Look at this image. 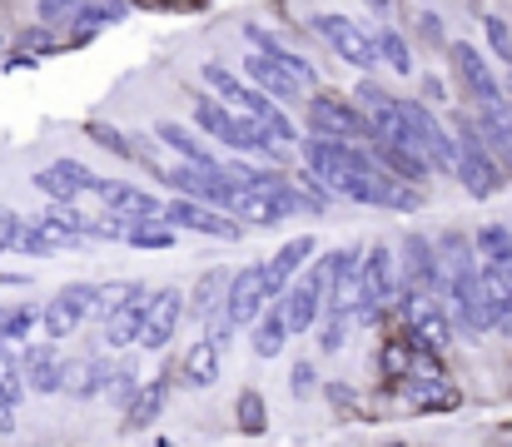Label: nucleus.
<instances>
[{
    "mask_svg": "<svg viewBox=\"0 0 512 447\" xmlns=\"http://www.w3.org/2000/svg\"><path fill=\"white\" fill-rule=\"evenodd\" d=\"M309 140H339V145L368 149L373 145V130H368V120H363L343 95L319 90V95L309 100Z\"/></svg>",
    "mask_w": 512,
    "mask_h": 447,
    "instance_id": "nucleus-1",
    "label": "nucleus"
},
{
    "mask_svg": "<svg viewBox=\"0 0 512 447\" xmlns=\"http://www.w3.org/2000/svg\"><path fill=\"white\" fill-rule=\"evenodd\" d=\"M448 55H453V65H458V80H463V95L473 100V110H508V100H503V80H498V70L483 60L478 45H468V40H448Z\"/></svg>",
    "mask_w": 512,
    "mask_h": 447,
    "instance_id": "nucleus-2",
    "label": "nucleus"
},
{
    "mask_svg": "<svg viewBox=\"0 0 512 447\" xmlns=\"http://www.w3.org/2000/svg\"><path fill=\"white\" fill-rule=\"evenodd\" d=\"M95 199L120 224H145V219H160V209H165L160 194H150L145 184H130V179H95Z\"/></svg>",
    "mask_w": 512,
    "mask_h": 447,
    "instance_id": "nucleus-3",
    "label": "nucleus"
},
{
    "mask_svg": "<svg viewBox=\"0 0 512 447\" xmlns=\"http://www.w3.org/2000/svg\"><path fill=\"white\" fill-rule=\"evenodd\" d=\"M304 174H314L319 184H334L343 174H373L368 149L339 145V140H304Z\"/></svg>",
    "mask_w": 512,
    "mask_h": 447,
    "instance_id": "nucleus-4",
    "label": "nucleus"
},
{
    "mask_svg": "<svg viewBox=\"0 0 512 447\" xmlns=\"http://www.w3.org/2000/svg\"><path fill=\"white\" fill-rule=\"evenodd\" d=\"M160 219L170 224L174 234H204V239H244V224L239 219H229V214H214V209H199V204H189V199H170L165 209H160Z\"/></svg>",
    "mask_w": 512,
    "mask_h": 447,
    "instance_id": "nucleus-5",
    "label": "nucleus"
},
{
    "mask_svg": "<svg viewBox=\"0 0 512 447\" xmlns=\"http://www.w3.org/2000/svg\"><path fill=\"white\" fill-rule=\"evenodd\" d=\"M179 318H184V294L179 289H150L145 318H140V348L145 353L170 348V338L179 333Z\"/></svg>",
    "mask_w": 512,
    "mask_h": 447,
    "instance_id": "nucleus-6",
    "label": "nucleus"
},
{
    "mask_svg": "<svg viewBox=\"0 0 512 447\" xmlns=\"http://www.w3.org/2000/svg\"><path fill=\"white\" fill-rule=\"evenodd\" d=\"M319 254V244H314V234H299V239H289V244H279L274 249V259L264 264V298L269 303H279L284 298V289L309 269V259Z\"/></svg>",
    "mask_w": 512,
    "mask_h": 447,
    "instance_id": "nucleus-7",
    "label": "nucleus"
},
{
    "mask_svg": "<svg viewBox=\"0 0 512 447\" xmlns=\"http://www.w3.org/2000/svg\"><path fill=\"white\" fill-rule=\"evenodd\" d=\"M95 169L90 164H80V159H55V164H45L40 174H35V189L50 199V204H75L80 194H95Z\"/></svg>",
    "mask_w": 512,
    "mask_h": 447,
    "instance_id": "nucleus-8",
    "label": "nucleus"
},
{
    "mask_svg": "<svg viewBox=\"0 0 512 447\" xmlns=\"http://www.w3.org/2000/svg\"><path fill=\"white\" fill-rule=\"evenodd\" d=\"M264 308H269V298H264V264H249V269H239V274L229 279V289H224V318H229L234 333H239V328H249Z\"/></svg>",
    "mask_w": 512,
    "mask_h": 447,
    "instance_id": "nucleus-9",
    "label": "nucleus"
},
{
    "mask_svg": "<svg viewBox=\"0 0 512 447\" xmlns=\"http://www.w3.org/2000/svg\"><path fill=\"white\" fill-rule=\"evenodd\" d=\"M20 353V373H25V393L55 398L65 388V353H55V343H25Z\"/></svg>",
    "mask_w": 512,
    "mask_h": 447,
    "instance_id": "nucleus-10",
    "label": "nucleus"
},
{
    "mask_svg": "<svg viewBox=\"0 0 512 447\" xmlns=\"http://www.w3.org/2000/svg\"><path fill=\"white\" fill-rule=\"evenodd\" d=\"M314 30L324 35V45L348 60V65H358V70H378V60H373V45H368V35L348 20V15H314Z\"/></svg>",
    "mask_w": 512,
    "mask_h": 447,
    "instance_id": "nucleus-11",
    "label": "nucleus"
},
{
    "mask_svg": "<svg viewBox=\"0 0 512 447\" xmlns=\"http://www.w3.org/2000/svg\"><path fill=\"white\" fill-rule=\"evenodd\" d=\"M110 373H115V358H110V353L65 358V388H60V393H70L75 403H90V398H100V393H105Z\"/></svg>",
    "mask_w": 512,
    "mask_h": 447,
    "instance_id": "nucleus-12",
    "label": "nucleus"
},
{
    "mask_svg": "<svg viewBox=\"0 0 512 447\" xmlns=\"http://www.w3.org/2000/svg\"><path fill=\"white\" fill-rule=\"evenodd\" d=\"M244 75H249V90H259L264 100H274L279 110H284V105H294V100H304V85H299L289 70H279L274 60L249 55V60H244Z\"/></svg>",
    "mask_w": 512,
    "mask_h": 447,
    "instance_id": "nucleus-13",
    "label": "nucleus"
},
{
    "mask_svg": "<svg viewBox=\"0 0 512 447\" xmlns=\"http://www.w3.org/2000/svg\"><path fill=\"white\" fill-rule=\"evenodd\" d=\"M155 140L170 149V154H179V164H189V169H204V174H214L224 159L219 154H209V145L194 135V130H184V125H174V120H160L155 125Z\"/></svg>",
    "mask_w": 512,
    "mask_h": 447,
    "instance_id": "nucleus-14",
    "label": "nucleus"
},
{
    "mask_svg": "<svg viewBox=\"0 0 512 447\" xmlns=\"http://www.w3.org/2000/svg\"><path fill=\"white\" fill-rule=\"evenodd\" d=\"M30 224H35L55 249H75V244L85 239V214H80L75 204H45Z\"/></svg>",
    "mask_w": 512,
    "mask_h": 447,
    "instance_id": "nucleus-15",
    "label": "nucleus"
},
{
    "mask_svg": "<svg viewBox=\"0 0 512 447\" xmlns=\"http://www.w3.org/2000/svg\"><path fill=\"white\" fill-rule=\"evenodd\" d=\"M224 289H229L224 269H204V274L194 279V289L184 294V318H194V323H209V318L224 308Z\"/></svg>",
    "mask_w": 512,
    "mask_h": 447,
    "instance_id": "nucleus-16",
    "label": "nucleus"
},
{
    "mask_svg": "<svg viewBox=\"0 0 512 447\" xmlns=\"http://www.w3.org/2000/svg\"><path fill=\"white\" fill-rule=\"evenodd\" d=\"M433 259H438V279H453V274H473L478 259H473V239L463 229H443L433 239Z\"/></svg>",
    "mask_w": 512,
    "mask_h": 447,
    "instance_id": "nucleus-17",
    "label": "nucleus"
},
{
    "mask_svg": "<svg viewBox=\"0 0 512 447\" xmlns=\"http://www.w3.org/2000/svg\"><path fill=\"white\" fill-rule=\"evenodd\" d=\"M408 393H413V408L418 413H453L463 403V393L453 388L448 373H433V378H408Z\"/></svg>",
    "mask_w": 512,
    "mask_h": 447,
    "instance_id": "nucleus-18",
    "label": "nucleus"
},
{
    "mask_svg": "<svg viewBox=\"0 0 512 447\" xmlns=\"http://www.w3.org/2000/svg\"><path fill=\"white\" fill-rule=\"evenodd\" d=\"M165 408H170V378L140 383L135 403L125 408V428H130V433H145V428H155V418H160Z\"/></svg>",
    "mask_w": 512,
    "mask_h": 447,
    "instance_id": "nucleus-19",
    "label": "nucleus"
},
{
    "mask_svg": "<svg viewBox=\"0 0 512 447\" xmlns=\"http://www.w3.org/2000/svg\"><path fill=\"white\" fill-rule=\"evenodd\" d=\"M284 343H289L284 313H279V303H269V308L249 323V348H254V358H279V353H284Z\"/></svg>",
    "mask_w": 512,
    "mask_h": 447,
    "instance_id": "nucleus-20",
    "label": "nucleus"
},
{
    "mask_svg": "<svg viewBox=\"0 0 512 447\" xmlns=\"http://www.w3.org/2000/svg\"><path fill=\"white\" fill-rule=\"evenodd\" d=\"M368 45H373V60H378V65H388L393 75H413V45H408L403 30L383 25V30L368 35Z\"/></svg>",
    "mask_w": 512,
    "mask_h": 447,
    "instance_id": "nucleus-21",
    "label": "nucleus"
},
{
    "mask_svg": "<svg viewBox=\"0 0 512 447\" xmlns=\"http://www.w3.org/2000/svg\"><path fill=\"white\" fill-rule=\"evenodd\" d=\"M219 368H224V353H214L204 338L194 348H184V358H179V378L189 388H214L219 383Z\"/></svg>",
    "mask_w": 512,
    "mask_h": 447,
    "instance_id": "nucleus-22",
    "label": "nucleus"
},
{
    "mask_svg": "<svg viewBox=\"0 0 512 447\" xmlns=\"http://www.w3.org/2000/svg\"><path fill=\"white\" fill-rule=\"evenodd\" d=\"M145 298H150V294H145ZM145 298H135V303H125L120 313H110V318H105V348H130V343H140Z\"/></svg>",
    "mask_w": 512,
    "mask_h": 447,
    "instance_id": "nucleus-23",
    "label": "nucleus"
},
{
    "mask_svg": "<svg viewBox=\"0 0 512 447\" xmlns=\"http://www.w3.org/2000/svg\"><path fill=\"white\" fill-rule=\"evenodd\" d=\"M199 80H204L209 100H219L224 110H239V100H244V80H239V75H229L219 60H209V65L199 70Z\"/></svg>",
    "mask_w": 512,
    "mask_h": 447,
    "instance_id": "nucleus-24",
    "label": "nucleus"
},
{
    "mask_svg": "<svg viewBox=\"0 0 512 447\" xmlns=\"http://www.w3.org/2000/svg\"><path fill=\"white\" fill-rule=\"evenodd\" d=\"M234 428H239L244 438H259V433L269 428V408H264V393H259V388H244V393L234 398Z\"/></svg>",
    "mask_w": 512,
    "mask_h": 447,
    "instance_id": "nucleus-25",
    "label": "nucleus"
},
{
    "mask_svg": "<svg viewBox=\"0 0 512 447\" xmlns=\"http://www.w3.org/2000/svg\"><path fill=\"white\" fill-rule=\"evenodd\" d=\"M234 219L249 229V224H264V229H274V224H284V214L274 209V199L264 194V189H249V194H239V204H234Z\"/></svg>",
    "mask_w": 512,
    "mask_h": 447,
    "instance_id": "nucleus-26",
    "label": "nucleus"
},
{
    "mask_svg": "<svg viewBox=\"0 0 512 447\" xmlns=\"http://www.w3.org/2000/svg\"><path fill=\"white\" fill-rule=\"evenodd\" d=\"M150 289L145 284H135V279H120V284H100V294H95V313L90 318H110V313H120L125 303H135V298H145Z\"/></svg>",
    "mask_w": 512,
    "mask_h": 447,
    "instance_id": "nucleus-27",
    "label": "nucleus"
},
{
    "mask_svg": "<svg viewBox=\"0 0 512 447\" xmlns=\"http://www.w3.org/2000/svg\"><path fill=\"white\" fill-rule=\"evenodd\" d=\"M125 244L130 249H174L179 234H174L165 219H145V224H125Z\"/></svg>",
    "mask_w": 512,
    "mask_h": 447,
    "instance_id": "nucleus-28",
    "label": "nucleus"
},
{
    "mask_svg": "<svg viewBox=\"0 0 512 447\" xmlns=\"http://www.w3.org/2000/svg\"><path fill=\"white\" fill-rule=\"evenodd\" d=\"M80 323H85V318H80V313H75L70 303H60V298H50V303L40 308V328H45V338H50V343L70 338V333H75Z\"/></svg>",
    "mask_w": 512,
    "mask_h": 447,
    "instance_id": "nucleus-29",
    "label": "nucleus"
},
{
    "mask_svg": "<svg viewBox=\"0 0 512 447\" xmlns=\"http://www.w3.org/2000/svg\"><path fill=\"white\" fill-rule=\"evenodd\" d=\"M125 15H130L125 5H75V15H70V20H75V35H80V40H90L100 25H115V20H125Z\"/></svg>",
    "mask_w": 512,
    "mask_h": 447,
    "instance_id": "nucleus-30",
    "label": "nucleus"
},
{
    "mask_svg": "<svg viewBox=\"0 0 512 447\" xmlns=\"http://www.w3.org/2000/svg\"><path fill=\"white\" fill-rule=\"evenodd\" d=\"M85 135H90V145H100L105 154H115V159H130V164H135V140H130L125 130H115V125H105V120H90V125H85Z\"/></svg>",
    "mask_w": 512,
    "mask_h": 447,
    "instance_id": "nucleus-31",
    "label": "nucleus"
},
{
    "mask_svg": "<svg viewBox=\"0 0 512 447\" xmlns=\"http://www.w3.org/2000/svg\"><path fill=\"white\" fill-rule=\"evenodd\" d=\"M348 328H353V318H348V313H339V308H324V318L314 323L319 353H339L343 343H348Z\"/></svg>",
    "mask_w": 512,
    "mask_h": 447,
    "instance_id": "nucleus-32",
    "label": "nucleus"
},
{
    "mask_svg": "<svg viewBox=\"0 0 512 447\" xmlns=\"http://www.w3.org/2000/svg\"><path fill=\"white\" fill-rule=\"evenodd\" d=\"M25 398V373H20V353L15 348H0V403L20 408Z\"/></svg>",
    "mask_w": 512,
    "mask_h": 447,
    "instance_id": "nucleus-33",
    "label": "nucleus"
},
{
    "mask_svg": "<svg viewBox=\"0 0 512 447\" xmlns=\"http://www.w3.org/2000/svg\"><path fill=\"white\" fill-rule=\"evenodd\" d=\"M378 373L388 378H413V343L408 338H393L378 348Z\"/></svg>",
    "mask_w": 512,
    "mask_h": 447,
    "instance_id": "nucleus-34",
    "label": "nucleus"
},
{
    "mask_svg": "<svg viewBox=\"0 0 512 447\" xmlns=\"http://www.w3.org/2000/svg\"><path fill=\"white\" fill-rule=\"evenodd\" d=\"M294 189H299V199H304V214H324V209L334 204V189H329V184H319V179H314V174H304V169L294 174Z\"/></svg>",
    "mask_w": 512,
    "mask_h": 447,
    "instance_id": "nucleus-35",
    "label": "nucleus"
},
{
    "mask_svg": "<svg viewBox=\"0 0 512 447\" xmlns=\"http://www.w3.org/2000/svg\"><path fill=\"white\" fill-rule=\"evenodd\" d=\"M135 393H140V378H135V368H115L100 398H105V403H115V408H130V403H135Z\"/></svg>",
    "mask_w": 512,
    "mask_h": 447,
    "instance_id": "nucleus-36",
    "label": "nucleus"
},
{
    "mask_svg": "<svg viewBox=\"0 0 512 447\" xmlns=\"http://www.w3.org/2000/svg\"><path fill=\"white\" fill-rule=\"evenodd\" d=\"M483 35H488V50L512 70V25L503 15H483Z\"/></svg>",
    "mask_w": 512,
    "mask_h": 447,
    "instance_id": "nucleus-37",
    "label": "nucleus"
},
{
    "mask_svg": "<svg viewBox=\"0 0 512 447\" xmlns=\"http://www.w3.org/2000/svg\"><path fill=\"white\" fill-rule=\"evenodd\" d=\"M413 40L428 45V50H448V35H443L438 10H418V20H413Z\"/></svg>",
    "mask_w": 512,
    "mask_h": 447,
    "instance_id": "nucleus-38",
    "label": "nucleus"
},
{
    "mask_svg": "<svg viewBox=\"0 0 512 447\" xmlns=\"http://www.w3.org/2000/svg\"><path fill=\"white\" fill-rule=\"evenodd\" d=\"M15 254H30V259H55L60 249H55V244H50V239H45V234H40L30 219H25V229H20V239H15Z\"/></svg>",
    "mask_w": 512,
    "mask_h": 447,
    "instance_id": "nucleus-39",
    "label": "nucleus"
},
{
    "mask_svg": "<svg viewBox=\"0 0 512 447\" xmlns=\"http://www.w3.org/2000/svg\"><path fill=\"white\" fill-rule=\"evenodd\" d=\"M95 294H100V284H65L55 298H60V303H70L80 318H90V313H95Z\"/></svg>",
    "mask_w": 512,
    "mask_h": 447,
    "instance_id": "nucleus-40",
    "label": "nucleus"
},
{
    "mask_svg": "<svg viewBox=\"0 0 512 447\" xmlns=\"http://www.w3.org/2000/svg\"><path fill=\"white\" fill-rule=\"evenodd\" d=\"M289 388H294V398H309V393L319 388V368H314L309 358H299L294 373H289Z\"/></svg>",
    "mask_w": 512,
    "mask_h": 447,
    "instance_id": "nucleus-41",
    "label": "nucleus"
},
{
    "mask_svg": "<svg viewBox=\"0 0 512 447\" xmlns=\"http://www.w3.org/2000/svg\"><path fill=\"white\" fill-rule=\"evenodd\" d=\"M20 229H25V214H15V209H5V204H0V254H15Z\"/></svg>",
    "mask_w": 512,
    "mask_h": 447,
    "instance_id": "nucleus-42",
    "label": "nucleus"
},
{
    "mask_svg": "<svg viewBox=\"0 0 512 447\" xmlns=\"http://www.w3.org/2000/svg\"><path fill=\"white\" fill-rule=\"evenodd\" d=\"M324 393H329V403H334V408H353V388H343V383H329Z\"/></svg>",
    "mask_w": 512,
    "mask_h": 447,
    "instance_id": "nucleus-43",
    "label": "nucleus"
},
{
    "mask_svg": "<svg viewBox=\"0 0 512 447\" xmlns=\"http://www.w3.org/2000/svg\"><path fill=\"white\" fill-rule=\"evenodd\" d=\"M35 15H40V20H70V15H75V5H40Z\"/></svg>",
    "mask_w": 512,
    "mask_h": 447,
    "instance_id": "nucleus-44",
    "label": "nucleus"
},
{
    "mask_svg": "<svg viewBox=\"0 0 512 447\" xmlns=\"http://www.w3.org/2000/svg\"><path fill=\"white\" fill-rule=\"evenodd\" d=\"M10 433H15V408L0 403V438H10Z\"/></svg>",
    "mask_w": 512,
    "mask_h": 447,
    "instance_id": "nucleus-45",
    "label": "nucleus"
},
{
    "mask_svg": "<svg viewBox=\"0 0 512 447\" xmlns=\"http://www.w3.org/2000/svg\"><path fill=\"white\" fill-rule=\"evenodd\" d=\"M20 284H30L25 274H0V289H20Z\"/></svg>",
    "mask_w": 512,
    "mask_h": 447,
    "instance_id": "nucleus-46",
    "label": "nucleus"
},
{
    "mask_svg": "<svg viewBox=\"0 0 512 447\" xmlns=\"http://www.w3.org/2000/svg\"><path fill=\"white\" fill-rule=\"evenodd\" d=\"M393 447H403V443H393Z\"/></svg>",
    "mask_w": 512,
    "mask_h": 447,
    "instance_id": "nucleus-47",
    "label": "nucleus"
}]
</instances>
